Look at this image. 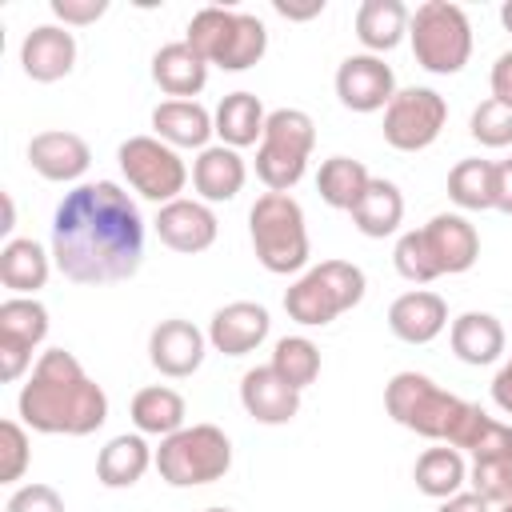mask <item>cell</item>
Returning a JSON list of instances; mask_svg holds the SVG:
<instances>
[{
  "label": "cell",
  "mask_w": 512,
  "mask_h": 512,
  "mask_svg": "<svg viewBox=\"0 0 512 512\" xmlns=\"http://www.w3.org/2000/svg\"><path fill=\"white\" fill-rule=\"evenodd\" d=\"M52 260L64 280L96 288L140 272L144 216L116 180H88L64 192L52 212Z\"/></svg>",
  "instance_id": "1"
},
{
  "label": "cell",
  "mask_w": 512,
  "mask_h": 512,
  "mask_svg": "<svg viewBox=\"0 0 512 512\" xmlns=\"http://www.w3.org/2000/svg\"><path fill=\"white\" fill-rule=\"evenodd\" d=\"M16 412L40 436H92L108 420V396L68 348H48L20 388Z\"/></svg>",
  "instance_id": "2"
},
{
  "label": "cell",
  "mask_w": 512,
  "mask_h": 512,
  "mask_svg": "<svg viewBox=\"0 0 512 512\" xmlns=\"http://www.w3.org/2000/svg\"><path fill=\"white\" fill-rule=\"evenodd\" d=\"M184 40L204 64H216L224 72H248L268 52V28L260 16L236 12V8H216V4L200 8L188 20Z\"/></svg>",
  "instance_id": "3"
},
{
  "label": "cell",
  "mask_w": 512,
  "mask_h": 512,
  "mask_svg": "<svg viewBox=\"0 0 512 512\" xmlns=\"http://www.w3.org/2000/svg\"><path fill=\"white\" fill-rule=\"evenodd\" d=\"M252 252L272 276H292L308 264V224L292 192H264L248 208Z\"/></svg>",
  "instance_id": "4"
},
{
  "label": "cell",
  "mask_w": 512,
  "mask_h": 512,
  "mask_svg": "<svg viewBox=\"0 0 512 512\" xmlns=\"http://www.w3.org/2000/svg\"><path fill=\"white\" fill-rule=\"evenodd\" d=\"M364 272L348 260H320L308 272L296 276V284L284 292V312L288 320L304 324V328H324L336 316H344L348 308H356L364 300Z\"/></svg>",
  "instance_id": "5"
},
{
  "label": "cell",
  "mask_w": 512,
  "mask_h": 512,
  "mask_svg": "<svg viewBox=\"0 0 512 512\" xmlns=\"http://www.w3.org/2000/svg\"><path fill=\"white\" fill-rule=\"evenodd\" d=\"M232 468V440L216 424H184L156 448V472L172 488H200L224 480Z\"/></svg>",
  "instance_id": "6"
},
{
  "label": "cell",
  "mask_w": 512,
  "mask_h": 512,
  "mask_svg": "<svg viewBox=\"0 0 512 512\" xmlns=\"http://www.w3.org/2000/svg\"><path fill=\"white\" fill-rule=\"evenodd\" d=\"M412 56L432 76H456L472 56V24L460 4L424 0L408 20Z\"/></svg>",
  "instance_id": "7"
},
{
  "label": "cell",
  "mask_w": 512,
  "mask_h": 512,
  "mask_svg": "<svg viewBox=\"0 0 512 512\" xmlns=\"http://www.w3.org/2000/svg\"><path fill=\"white\" fill-rule=\"evenodd\" d=\"M316 148V124L304 108L268 112L264 136L256 144V176L268 192H292L304 180L308 156Z\"/></svg>",
  "instance_id": "8"
},
{
  "label": "cell",
  "mask_w": 512,
  "mask_h": 512,
  "mask_svg": "<svg viewBox=\"0 0 512 512\" xmlns=\"http://www.w3.org/2000/svg\"><path fill=\"white\" fill-rule=\"evenodd\" d=\"M384 408H388V416L400 428H408V432H416L424 440H440L444 444L452 420L464 408V400L452 396V392H444L424 372H396L388 380V388H384Z\"/></svg>",
  "instance_id": "9"
},
{
  "label": "cell",
  "mask_w": 512,
  "mask_h": 512,
  "mask_svg": "<svg viewBox=\"0 0 512 512\" xmlns=\"http://www.w3.org/2000/svg\"><path fill=\"white\" fill-rule=\"evenodd\" d=\"M120 172L128 180V188L152 204H172L180 200L184 184H188V164L180 160V152L156 136H128L116 148Z\"/></svg>",
  "instance_id": "10"
},
{
  "label": "cell",
  "mask_w": 512,
  "mask_h": 512,
  "mask_svg": "<svg viewBox=\"0 0 512 512\" xmlns=\"http://www.w3.org/2000/svg\"><path fill=\"white\" fill-rule=\"evenodd\" d=\"M448 124V104L436 88H396L384 108V140L396 152H424Z\"/></svg>",
  "instance_id": "11"
},
{
  "label": "cell",
  "mask_w": 512,
  "mask_h": 512,
  "mask_svg": "<svg viewBox=\"0 0 512 512\" xmlns=\"http://www.w3.org/2000/svg\"><path fill=\"white\" fill-rule=\"evenodd\" d=\"M48 336V308L36 296H8L0 304V380H20L32 352Z\"/></svg>",
  "instance_id": "12"
},
{
  "label": "cell",
  "mask_w": 512,
  "mask_h": 512,
  "mask_svg": "<svg viewBox=\"0 0 512 512\" xmlns=\"http://www.w3.org/2000/svg\"><path fill=\"white\" fill-rule=\"evenodd\" d=\"M152 228H156V236H160L164 248H172V252H180V256H196V252H208V248L216 244L220 220H216L212 204L180 196V200L156 208Z\"/></svg>",
  "instance_id": "13"
},
{
  "label": "cell",
  "mask_w": 512,
  "mask_h": 512,
  "mask_svg": "<svg viewBox=\"0 0 512 512\" xmlns=\"http://www.w3.org/2000/svg\"><path fill=\"white\" fill-rule=\"evenodd\" d=\"M336 96L348 112H380L396 96V76L384 64V56L356 52L336 68Z\"/></svg>",
  "instance_id": "14"
},
{
  "label": "cell",
  "mask_w": 512,
  "mask_h": 512,
  "mask_svg": "<svg viewBox=\"0 0 512 512\" xmlns=\"http://www.w3.org/2000/svg\"><path fill=\"white\" fill-rule=\"evenodd\" d=\"M204 352H208V332H200L192 320H180V316L160 320L148 336V360L168 380L192 376L204 364Z\"/></svg>",
  "instance_id": "15"
},
{
  "label": "cell",
  "mask_w": 512,
  "mask_h": 512,
  "mask_svg": "<svg viewBox=\"0 0 512 512\" xmlns=\"http://www.w3.org/2000/svg\"><path fill=\"white\" fill-rule=\"evenodd\" d=\"M272 332V316L256 300H232L212 312L208 320V344L224 356H248L256 352Z\"/></svg>",
  "instance_id": "16"
},
{
  "label": "cell",
  "mask_w": 512,
  "mask_h": 512,
  "mask_svg": "<svg viewBox=\"0 0 512 512\" xmlns=\"http://www.w3.org/2000/svg\"><path fill=\"white\" fill-rule=\"evenodd\" d=\"M28 164L48 184H76L92 164V148L84 136L52 128V132H36L28 140Z\"/></svg>",
  "instance_id": "17"
},
{
  "label": "cell",
  "mask_w": 512,
  "mask_h": 512,
  "mask_svg": "<svg viewBox=\"0 0 512 512\" xmlns=\"http://www.w3.org/2000/svg\"><path fill=\"white\" fill-rule=\"evenodd\" d=\"M20 68L36 84H56L76 68V36L64 24H40L20 44Z\"/></svg>",
  "instance_id": "18"
},
{
  "label": "cell",
  "mask_w": 512,
  "mask_h": 512,
  "mask_svg": "<svg viewBox=\"0 0 512 512\" xmlns=\"http://www.w3.org/2000/svg\"><path fill=\"white\" fill-rule=\"evenodd\" d=\"M424 240H428V252L440 276H460L480 260V232L460 212H436L424 224Z\"/></svg>",
  "instance_id": "19"
},
{
  "label": "cell",
  "mask_w": 512,
  "mask_h": 512,
  "mask_svg": "<svg viewBox=\"0 0 512 512\" xmlns=\"http://www.w3.org/2000/svg\"><path fill=\"white\" fill-rule=\"evenodd\" d=\"M388 328L404 344H432L448 328V304L428 288H412L388 304Z\"/></svg>",
  "instance_id": "20"
},
{
  "label": "cell",
  "mask_w": 512,
  "mask_h": 512,
  "mask_svg": "<svg viewBox=\"0 0 512 512\" xmlns=\"http://www.w3.org/2000/svg\"><path fill=\"white\" fill-rule=\"evenodd\" d=\"M240 404L256 424H288L300 412V392L284 384L272 364H260L240 376Z\"/></svg>",
  "instance_id": "21"
},
{
  "label": "cell",
  "mask_w": 512,
  "mask_h": 512,
  "mask_svg": "<svg viewBox=\"0 0 512 512\" xmlns=\"http://www.w3.org/2000/svg\"><path fill=\"white\" fill-rule=\"evenodd\" d=\"M244 180H248V164L228 144H208L192 160V188H196V200H204V204L236 200L240 188H244Z\"/></svg>",
  "instance_id": "22"
},
{
  "label": "cell",
  "mask_w": 512,
  "mask_h": 512,
  "mask_svg": "<svg viewBox=\"0 0 512 512\" xmlns=\"http://www.w3.org/2000/svg\"><path fill=\"white\" fill-rule=\"evenodd\" d=\"M152 136L172 144L176 152L180 148L204 152L208 140L216 136V124H212V112L200 100H160L152 108Z\"/></svg>",
  "instance_id": "23"
},
{
  "label": "cell",
  "mask_w": 512,
  "mask_h": 512,
  "mask_svg": "<svg viewBox=\"0 0 512 512\" xmlns=\"http://www.w3.org/2000/svg\"><path fill=\"white\" fill-rule=\"evenodd\" d=\"M52 248L28 240V236H12L4 248H0V284L12 292V296H36L48 276H52Z\"/></svg>",
  "instance_id": "24"
},
{
  "label": "cell",
  "mask_w": 512,
  "mask_h": 512,
  "mask_svg": "<svg viewBox=\"0 0 512 512\" xmlns=\"http://www.w3.org/2000/svg\"><path fill=\"white\" fill-rule=\"evenodd\" d=\"M156 464V452L148 448V440L140 432H120L112 436L100 456H96V480L104 488H132L144 480V472Z\"/></svg>",
  "instance_id": "25"
},
{
  "label": "cell",
  "mask_w": 512,
  "mask_h": 512,
  "mask_svg": "<svg viewBox=\"0 0 512 512\" xmlns=\"http://www.w3.org/2000/svg\"><path fill=\"white\" fill-rule=\"evenodd\" d=\"M152 80L164 96L172 100H192L204 92L208 84V64L188 48V40H176V44H164L156 56H152Z\"/></svg>",
  "instance_id": "26"
},
{
  "label": "cell",
  "mask_w": 512,
  "mask_h": 512,
  "mask_svg": "<svg viewBox=\"0 0 512 512\" xmlns=\"http://www.w3.org/2000/svg\"><path fill=\"white\" fill-rule=\"evenodd\" d=\"M448 340H452L456 360H464L472 368L496 364L504 356V324L492 312H464V316H456L452 328H448Z\"/></svg>",
  "instance_id": "27"
},
{
  "label": "cell",
  "mask_w": 512,
  "mask_h": 512,
  "mask_svg": "<svg viewBox=\"0 0 512 512\" xmlns=\"http://www.w3.org/2000/svg\"><path fill=\"white\" fill-rule=\"evenodd\" d=\"M348 216H352V224H356L360 236L384 240V236H392V232L400 228V220H404V196H400V188H396L392 180L372 176L368 188H364V196L356 200V208H352Z\"/></svg>",
  "instance_id": "28"
},
{
  "label": "cell",
  "mask_w": 512,
  "mask_h": 512,
  "mask_svg": "<svg viewBox=\"0 0 512 512\" xmlns=\"http://www.w3.org/2000/svg\"><path fill=\"white\" fill-rule=\"evenodd\" d=\"M408 20L412 12L400 0H364L356 8V40L364 44V52L384 56L408 36Z\"/></svg>",
  "instance_id": "29"
},
{
  "label": "cell",
  "mask_w": 512,
  "mask_h": 512,
  "mask_svg": "<svg viewBox=\"0 0 512 512\" xmlns=\"http://www.w3.org/2000/svg\"><path fill=\"white\" fill-rule=\"evenodd\" d=\"M212 124H216L220 144H228V148L240 152V148H248V144H260L264 124H268V112H264L260 96H252V92H228V96L216 104Z\"/></svg>",
  "instance_id": "30"
},
{
  "label": "cell",
  "mask_w": 512,
  "mask_h": 512,
  "mask_svg": "<svg viewBox=\"0 0 512 512\" xmlns=\"http://www.w3.org/2000/svg\"><path fill=\"white\" fill-rule=\"evenodd\" d=\"M128 416H132V424H136L140 436H160V440H164V436H172V432L184 428L188 404H184V396H180L176 388H168V384H148V388H140V392L132 396Z\"/></svg>",
  "instance_id": "31"
},
{
  "label": "cell",
  "mask_w": 512,
  "mask_h": 512,
  "mask_svg": "<svg viewBox=\"0 0 512 512\" xmlns=\"http://www.w3.org/2000/svg\"><path fill=\"white\" fill-rule=\"evenodd\" d=\"M412 480L424 496L432 500H448L456 492H464L468 484V464H464V452L440 444V448H424L416 456V468H412Z\"/></svg>",
  "instance_id": "32"
},
{
  "label": "cell",
  "mask_w": 512,
  "mask_h": 512,
  "mask_svg": "<svg viewBox=\"0 0 512 512\" xmlns=\"http://www.w3.org/2000/svg\"><path fill=\"white\" fill-rule=\"evenodd\" d=\"M368 180H372V172H368L360 160H352V156H328V160L320 164V172H316V192H320V200H324L328 208L352 212L356 200L364 196Z\"/></svg>",
  "instance_id": "33"
},
{
  "label": "cell",
  "mask_w": 512,
  "mask_h": 512,
  "mask_svg": "<svg viewBox=\"0 0 512 512\" xmlns=\"http://www.w3.org/2000/svg\"><path fill=\"white\" fill-rule=\"evenodd\" d=\"M448 200L464 212L496 208V164L468 156L448 172Z\"/></svg>",
  "instance_id": "34"
},
{
  "label": "cell",
  "mask_w": 512,
  "mask_h": 512,
  "mask_svg": "<svg viewBox=\"0 0 512 512\" xmlns=\"http://www.w3.org/2000/svg\"><path fill=\"white\" fill-rule=\"evenodd\" d=\"M272 372L296 392H304L320 376V348L308 336H280L272 348Z\"/></svg>",
  "instance_id": "35"
},
{
  "label": "cell",
  "mask_w": 512,
  "mask_h": 512,
  "mask_svg": "<svg viewBox=\"0 0 512 512\" xmlns=\"http://www.w3.org/2000/svg\"><path fill=\"white\" fill-rule=\"evenodd\" d=\"M392 264H396V272H400L408 284H432V280H440V268H436V260H432V252H428L424 228H412V232H404V236L396 240Z\"/></svg>",
  "instance_id": "36"
},
{
  "label": "cell",
  "mask_w": 512,
  "mask_h": 512,
  "mask_svg": "<svg viewBox=\"0 0 512 512\" xmlns=\"http://www.w3.org/2000/svg\"><path fill=\"white\" fill-rule=\"evenodd\" d=\"M468 484L476 496H484L488 504H508L512 500V452L508 456H488V460H472L468 468Z\"/></svg>",
  "instance_id": "37"
},
{
  "label": "cell",
  "mask_w": 512,
  "mask_h": 512,
  "mask_svg": "<svg viewBox=\"0 0 512 512\" xmlns=\"http://www.w3.org/2000/svg\"><path fill=\"white\" fill-rule=\"evenodd\" d=\"M468 132L472 140H480L484 148H508L512 144V108L500 104V100H480L472 108V120H468Z\"/></svg>",
  "instance_id": "38"
},
{
  "label": "cell",
  "mask_w": 512,
  "mask_h": 512,
  "mask_svg": "<svg viewBox=\"0 0 512 512\" xmlns=\"http://www.w3.org/2000/svg\"><path fill=\"white\" fill-rule=\"evenodd\" d=\"M32 460V444L20 420H4L0 424V484H16L28 472Z\"/></svg>",
  "instance_id": "39"
},
{
  "label": "cell",
  "mask_w": 512,
  "mask_h": 512,
  "mask_svg": "<svg viewBox=\"0 0 512 512\" xmlns=\"http://www.w3.org/2000/svg\"><path fill=\"white\" fill-rule=\"evenodd\" d=\"M4 512H64V496L52 488V484H20Z\"/></svg>",
  "instance_id": "40"
},
{
  "label": "cell",
  "mask_w": 512,
  "mask_h": 512,
  "mask_svg": "<svg viewBox=\"0 0 512 512\" xmlns=\"http://www.w3.org/2000/svg\"><path fill=\"white\" fill-rule=\"evenodd\" d=\"M48 8L64 28H88L108 12V0H52Z\"/></svg>",
  "instance_id": "41"
},
{
  "label": "cell",
  "mask_w": 512,
  "mask_h": 512,
  "mask_svg": "<svg viewBox=\"0 0 512 512\" xmlns=\"http://www.w3.org/2000/svg\"><path fill=\"white\" fill-rule=\"evenodd\" d=\"M488 84H492V100H500V104L512 108V52H500V56H496Z\"/></svg>",
  "instance_id": "42"
},
{
  "label": "cell",
  "mask_w": 512,
  "mask_h": 512,
  "mask_svg": "<svg viewBox=\"0 0 512 512\" xmlns=\"http://www.w3.org/2000/svg\"><path fill=\"white\" fill-rule=\"evenodd\" d=\"M492 404H496L504 416H512V356L500 364V372H496V380H492Z\"/></svg>",
  "instance_id": "43"
},
{
  "label": "cell",
  "mask_w": 512,
  "mask_h": 512,
  "mask_svg": "<svg viewBox=\"0 0 512 512\" xmlns=\"http://www.w3.org/2000/svg\"><path fill=\"white\" fill-rule=\"evenodd\" d=\"M436 512H492V504L468 488V492H456V496L440 500V508H436Z\"/></svg>",
  "instance_id": "44"
},
{
  "label": "cell",
  "mask_w": 512,
  "mask_h": 512,
  "mask_svg": "<svg viewBox=\"0 0 512 512\" xmlns=\"http://www.w3.org/2000/svg\"><path fill=\"white\" fill-rule=\"evenodd\" d=\"M496 208L512 216V156L496 164Z\"/></svg>",
  "instance_id": "45"
},
{
  "label": "cell",
  "mask_w": 512,
  "mask_h": 512,
  "mask_svg": "<svg viewBox=\"0 0 512 512\" xmlns=\"http://www.w3.org/2000/svg\"><path fill=\"white\" fill-rule=\"evenodd\" d=\"M272 8H276L284 20H312V16L324 12V0H312V4H284V0H276Z\"/></svg>",
  "instance_id": "46"
},
{
  "label": "cell",
  "mask_w": 512,
  "mask_h": 512,
  "mask_svg": "<svg viewBox=\"0 0 512 512\" xmlns=\"http://www.w3.org/2000/svg\"><path fill=\"white\" fill-rule=\"evenodd\" d=\"M12 224H16V208H12V196L4 192V224H0V232H12Z\"/></svg>",
  "instance_id": "47"
},
{
  "label": "cell",
  "mask_w": 512,
  "mask_h": 512,
  "mask_svg": "<svg viewBox=\"0 0 512 512\" xmlns=\"http://www.w3.org/2000/svg\"><path fill=\"white\" fill-rule=\"evenodd\" d=\"M500 24H504V28H508V32H512V0H508V4H504V8H500Z\"/></svg>",
  "instance_id": "48"
},
{
  "label": "cell",
  "mask_w": 512,
  "mask_h": 512,
  "mask_svg": "<svg viewBox=\"0 0 512 512\" xmlns=\"http://www.w3.org/2000/svg\"><path fill=\"white\" fill-rule=\"evenodd\" d=\"M496 512H512V500H508V504H500V508H496Z\"/></svg>",
  "instance_id": "49"
},
{
  "label": "cell",
  "mask_w": 512,
  "mask_h": 512,
  "mask_svg": "<svg viewBox=\"0 0 512 512\" xmlns=\"http://www.w3.org/2000/svg\"><path fill=\"white\" fill-rule=\"evenodd\" d=\"M204 512H232V508H204Z\"/></svg>",
  "instance_id": "50"
}]
</instances>
